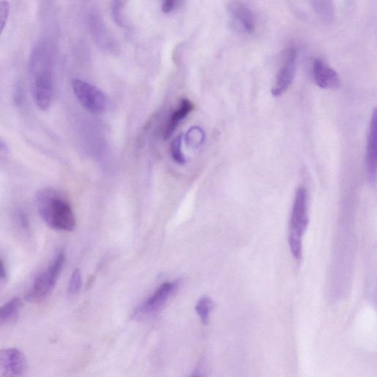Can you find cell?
I'll return each mask as SVG.
<instances>
[{
	"mask_svg": "<svg viewBox=\"0 0 377 377\" xmlns=\"http://www.w3.org/2000/svg\"><path fill=\"white\" fill-rule=\"evenodd\" d=\"M28 371L25 354L14 348L0 350V377L24 376Z\"/></svg>",
	"mask_w": 377,
	"mask_h": 377,
	"instance_id": "8992f818",
	"label": "cell"
},
{
	"mask_svg": "<svg viewBox=\"0 0 377 377\" xmlns=\"http://www.w3.org/2000/svg\"><path fill=\"white\" fill-rule=\"evenodd\" d=\"M314 75L316 84L324 90L337 88L340 86L338 73L321 59L314 61Z\"/></svg>",
	"mask_w": 377,
	"mask_h": 377,
	"instance_id": "8fae6325",
	"label": "cell"
},
{
	"mask_svg": "<svg viewBox=\"0 0 377 377\" xmlns=\"http://www.w3.org/2000/svg\"><path fill=\"white\" fill-rule=\"evenodd\" d=\"M7 278V271L4 262L0 258V282L6 281Z\"/></svg>",
	"mask_w": 377,
	"mask_h": 377,
	"instance_id": "7402d4cb",
	"label": "cell"
},
{
	"mask_svg": "<svg viewBox=\"0 0 377 377\" xmlns=\"http://www.w3.org/2000/svg\"><path fill=\"white\" fill-rule=\"evenodd\" d=\"M9 152V147L5 140L0 137V153H7Z\"/></svg>",
	"mask_w": 377,
	"mask_h": 377,
	"instance_id": "603a6c76",
	"label": "cell"
},
{
	"mask_svg": "<svg viewBox=\"0 0 377 377\" xmlns=\"http://www.w3.org/2000/svg\"><path fill=\"white\" fill-rule=\"evenodd\" d=\"M179 0H162V10L165 14L171 13L178 4Z\"/></svg>",
	"mask_w": 377,
	"mask_h": 377,
	"instance_id": "ffe728a7",
	"label": "cell"
},
{
	"mask_svg": "<svg viewBox=\"0 0 377 377\" xmlns=\"http://www.w3.org/2000/svg\"><path fill=\"white\" fill-rule=\"evenodd\" d=\"M213 308V301L209 297H203L200 299L196 305V312L201 318L203 324H207L210 319V315Z\"/></svg>",
	"mask_w": 377,
	"mask_h": 377,
	"instance_id": "5bb4252c",
	"label": "cell"
},
{
	"mask_svg": "<svg viewBox=\"0 0 377 377\" xmlns=\"http://www.w3.org/2000/svg\"><path fill=\"white\" fill-rule=\"evenodd\" d=\"M30 74L33 101L40 110L46 112L51 107L53 91L50 58L35 55L30 64Z\"/></svg>",
	"mask_w": 377,
	"mask_h": 377,
	"instance_id": "7a4b0ae2",
	"label": "cell"
},
{
	"mask_svg": "<svg viewBox=\"0 0 377 377\" xmlns=\"http://www.w3.org/2000/svg\"><path fill=\"white\" fill-rule=\"evenodd\" d=\"M22 306L21 300L15 297L0 306V326L11 323L18 316Z\"/></svg>",
	"mask_w": 377,
	"mask_h": 377,
	"instance_id": "4fadbf2b",
	"label": "cell"
},
{
	"mask_svg": "<svg viewBox=\"0 0 377 377\" xmlns=\"http://www.w3.org/2000/svg\"><path fill=\"white\" fill-rule=\"evenodd\" d=\"M182 135H179L171 144V154L173 160L180 165L185 163V158L182 152Z\"/></svg>",
	"mask_w": 377,
	"mask_h": 377,
	"instance_id": "2e32d148",
	"label": "cell"
},
{
	"mask_svg": "<svg viewBox=\"0 0 377 377\" xmlns=\"http://www.w3.org/2000/svg\"><path fill=\"white\" fill-rule=\"evenodd\" d=\"M72 87L78 100L88 112L95 115L105 112L108 99L98 88L80 79H74Z\"/></svg>",
	"mask_w": 377,
	"mask_h": 377,
	"instance_id": "5b68a950",
	"label": "cell"
},
{
	"mask_svg": "<svg viewBox=\"0 0 377 377\" xmlns=\"http://www.w3.org/2000/svg\"><path fill=\"white\" fill-rule=\"evenodd\" d=\"M297 52L294 48L286 51L283 62L277 77L276 83L272 90L274 97H279L285 93L294 81Z\"/></svg>",
	"mask_w": 377,
	"mask_h": 377,
	"instance_id": "52a82bcc",
	"label": "cell"
},
{
	"mask_svg": "<svg viewBox=\"0 0 377 377\" xmlns=\"http://www.w3.org/2000/svg\"><path fill=\"white\" fill-rule=\"evenodd\" d=\"M376 135H377V113L374 110L368 133L366 167L368 180L371 183H374L376 176Z\"/></svg>",
	"mask_w": 377,
	"mask_h": 377,
	"instance_id": "30bf717a",
	"label": "cell"
},
{
	"mask_svg": "<svg viewBox=\"0 0 377 377\" xmlns=\"http://www.w3.org/2000/svg\"><path fill=\"white\" fill-rule=\"evenodd\" d=\"M194 108L193 103L187 99H183L178 108L171 116L165 128V138L166 139L172 136L173 131L180 123L184 120Z\"/></svg>",
	"mask_w": 377,
	"mask_h": 377,
	"instance_id": "7c38bea8",
	"label": "cell"
},
{
	"mask_svg": "<svg viewBox=\"0 0 377 377\" xmlns=\"http://www.w3.org/2000/svg\"><path fill=\"white\" fill-rule=\"evenodd\" d=\"M36 205L41 218L50 228L71 232L76 220L73 209L66 197L53 188L40 190L36 195Z\"/></svg>",
	"mask_w": 377,
	"mask_h": 377,
	"instance_id": "6da1fadb",
	"label": "cell"
},
{
	"mask_svg": "<svg viewBox=\"0 0 377 377\" xmlns=\"http://www.w3.org/2000/svg\"><path fill=\"white\" fill-rule=\"evenodd\" d=\"M178 284L179 283L177 282L163 284L151 297L138 308L135 314L140 316L157 311L174 293Z\"/></svg>",
	"mask_w": 377,
	"mask_h": 377,
	"instance_id": "ba28073f",
	"label": "cell"
},
{
	"mask_svg": "<svg viewBox=\"0 0 377 377\" xmlns=\"http://www.w3.org/2000/svg\"><path fill=\"white\" fill-rule=\"evenodd\" d=\"M232 24L241 33L252 34L256 30V21L250 9L242 4H233L229 6Z\"/></svg>",
	"mask_w": 377,
	"mask_h": 377,
	"instance_id": "9c48e42d",
	"label": "cell"
},
{
	"mask_svg": "<svg viewBox=\"0 0 377 377\" xmlns=\"http://www.w3.org/2000/svg\"><path fill=\"white\" fill-rule=\"evenodd\" d=\"M205 134L202 128L195 126L191 128L187 133L185 141L187 144L193 148L202 145L205 141Z\"/></svg>",
	"mask_w": 377,
	"mask_h": 377,
	"instance_id": "9a60e30c",
	"label": "cell"
},
{
	"mask_svg": "<svg viewBox=\"0 0 377 377\" xmlns=\"http://www.w3.org/2000/svg\"><path fill=\"white\" fill-rule=\"evenodd\" d=\"M309 224L307 192L301 187L296 191L291 218L289 244L292 255L297 260L301 257L302 237Z\"/></svg>",
	"mask_w": 377,
	"mask_h": 377,
	"instance_id": "3957f363",
	"label": "cell"
},
{
	"mask_svg": "<svg viewBox=\"0 0 377 377\" xmlns=\"http://www.w3.org/2000/svg\"><path fill=\"white\" fill-rule=\"evenodd\" d=\"M10 11L11 5L8 1H6V0L0 1V36L2 35L7 24V21L10 15Z\"/></svg>",
	"mask_w": 377,
	"mask_h": 377,
	"instance_id": "ac0fdd59",
	"label": "cell"
},
{
	"mask_svg": "<svg viewBox=\"0 0 377 377\" xmlns=\"http://www.w3.org/2000/svg\"><path fill=\"white\" fill-rule=\"evenodd\" d=\"M82 279L81 274L78 269L75 270L71 278L68 294L69 296H74L78 294L81 289Z\"/></svg>",
	"mask_w": 377,
	"mask_h": 377,
	"instance_id": "e0dca14e",
	"label": "cell"
},
{
	"mask_svg": "<svg viewBox=\"0 0 377 377\" xmlns=\"http://www.w3.org/2000/svg\"><path fill=\"white\" fill-rule=\"evenodd\" d=\"M13 98L14 104L17 107H19L22 104V102H24V91H22V88L20 85H17L16 86Z\"/></svg>",
	"mask_w": 377,
	"mask_h": 377,
	"instance_id": "d6986e66",
	"label": "cell"
},
{
	"mask_svg": "<svg viewBox=\"0 0 377 377\" xmlns=\"http://www.w3.org/2000/svg\"><path fill=\"white\" fill-rule=\"evenodd\" d=\"M18 221L20 227L28 230L29 228V220L27 215L24 211H19L18 213Z\"/></svg>",
	"mask_w": 377,
	"mask_h": 377,
	"instance_id": "44dd1931",
	"label": "cell"
},
{
	"mask_svg": "<svg viewBox=\"0 0 377 377\" xmlns=\"http://www.w3.org/2000/svg\"><path fill=\"white\" fill-rule=\"evenodd\" d=\"M65 259L64 253L59 252L48 267L35 278L31 289L26 295L28 301L39 302L52 293L63 269Z\"/></svg>",
	"mask_w": 377,
	"mask_h": 377,
	"instance_id": "277c9868",
	"label": "cell"
}]
</instances>
